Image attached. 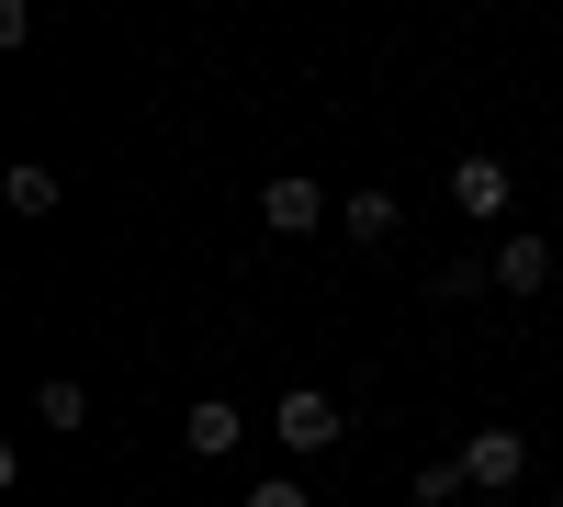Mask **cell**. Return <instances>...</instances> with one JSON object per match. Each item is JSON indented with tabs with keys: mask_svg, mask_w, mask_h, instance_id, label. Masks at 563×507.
Instances as JSON below:
<instances>
[{
	"mask_svg": "<svg viewBox=\"0 0 563 507\" xmlns=\"http://www.w3.org/2000/svg\"><path fill=\"white\" fill-rule=\"evenodd\" d=\"M485 260H496V294H541V283H552V238H530V225H519V238H496Z\"/></svg>",
	"mask_w": 563,
	"mask_h": 507,
	"instance_id": "52a82bcc",
	"label": "cell"
},
{
	"mask_svg": "<svg viewBox=\"0 0 563 507\" xmlns=\"http://www.w3.org/2000/svg\"><path fill=\"white\" fill-rule=\"evenodd\" d=\"M260 225H271V238H316V225H327V180L271 169V180H260Z\"/></svg>",
	"mask_w": 563,
	"mask_h": 507,
	"instance_id": "7a4b0ae2",
	"label": "cell"
},
{
	"mask_svg": "<svg viewBox=\"0 0 563 507\" xmlns=\"http://www.w3.org/2000/svg\"><path fill=\"white\" fill-rule=\"evenodd\" d=\"M519 463H530L519 429H474V440H462V474H474V496H507V485H519Z\"/></svg>",
	"mask_w": 563,
	"mask_h": 507,
	"instance_id": "277c9868",
	"label": "cell"
},
{
	"mask_svg": "<svg viewBox=\"0 0 563 507\" xmlns=\"http://www.w3.org/2000/svg\"><path fill=\"white\" fill-rule=\"evenodd\" d=\"M462 507H507V496H462Z\"/></svg>",
	"mask_w": 563,
	"mask_h": 507,
	"instance_id": "4fadbf2b",
	"label": "cell"
},
{
	"mask_svg": "<svg viewBox=\"0 0 563 507\" xmlns=\"http://www.w3.org/2000/svg\"><path fill=\"white\" fill-rule=\"evenodd\" d=\"M339 238H350V249H395V238H406V203H395V192H350V203H339Z\"/></svg>",
	"mask_w": 563,
	"mask_h": 507,
	"instance_id": "8992f818",
	"label": "cell"
},
{
	"mask_svg": "<svg viewBox=\"0 0 563 507\" xmlns=\"http://www.w3.org/2000/svg\"><path fill=\"white\" fill-rule=\"evenodd\" d=\"M339 429H350V418H339V395H327V384H294V395L271 406V440L294 451V463H327V451H339Z\"/></svg>",
	"mask_w": 563,
	"mask_h": 507,
	"instance_id": "6da1fadb",
	"label": "cell"
},
{
	"mask_svg": "<svg viewBox=\"0 0 563 507\" xmlns=\"http://www.w3.org/2000/svg\"><path fill=\"white\" fill-rule=\"evenodd\" d=\"M249 507H316V496H305L294 474H260V485H249Z\"/></svg>",
	"mask_w": 563,
	"mask_h": 507,
	"instance_id": "7c38bea8",
	"label": "cell"
},
{
	"mask_svg": "<svg viewBox=\"0 0 563 507\" xmlns=\"http://www.w3.org/2000/svg\"><path fill=\"white\" fill-rule=\"evenodd\" d=\"M462 496H474V474H462V451H451V463H417V507H462Z\"/></svg>",
	"mask_w": 563,
	"mask_h": 507,
	"instance_id": "8fae6325",
	"label": "cell"
},
{
	"mask_svg": "<svg viewBox=\"0 0 563 507\" xmlns=\"http://www.w3.org/2000/svg\"><path fill=\"white\" fill-rule=\"evenodd\" d=\"M474 294H496V260H440L429 271V305H474Z\"/></svg>",
	"mask_w": 563,
	"mask_h": 507,
	"instance_id": "9c48e42d",
	"label": "cell"
},
{
	"mask_svg": "<svg viewBox=\"0 0 563 507\" xmlns=\"http://www.w3.org/2000/svg\"><path fill=\"white\" fill-rule=\"evenodd\" d=\"M34 418H45V429H90V384H79V373L34 384Z\"/></svg>",
	"mask_w": 563,
	"mask_h": 507,
	"instance_id": "30bf717a",
	"label": "cell"
},
{
	"mask_svg": "<svg viewBox=\"0 0 563 507\" xmlns=\"http://www.w3.org/2000/svg\"><path fill=\"white\" fill-rule=\"evenodd\" d=\"M0 192H12V214H57V203H68V180L45 169V158H12V169H0Z\"/></svg>",
	"mask_w": 563,
	"mask_h": 507,
	"instance_id": "ba28073f",
	"label": "cell"
},
{
	"mask_svg": "<svg viewBox=\"0 0 563 507\" xmlns=\"http://www.w3.org/2000/svg\"><path fill=\"white\" fill-rule=\"evenodd\" d=\"M552 507H563V496H552Z\"/></svg>",
	"mask_w": 563,
	"mask_h": 507,
	"instance_id": "5bb4252c",
	"label": "cell"
},
{
	"mask_svg": "<svg viewBox=\"0 0 563 507\" xmlns=\"http://www.w3.org/2000/svg\"><path fill=\"white\" fill-rule=\"evenodd\" d=\"M451 203H462V214H507V203H519V169H507L496 147L451 158Z\"/></svg>",
	"mask_w": 563,
	"mask_h": 507,
	"instance_id": "3957f363",
	"label": "cell"
},
{
	"mask_svg": "<svg viewBox=\"0 0 563 507\" xmlns=\"http://www.w3.org/2000/svg\"><path fill=\"white\" fill-rule=\"evenodd\" d=\"M238 440H249V418H238V406H225V395H203L192 418H180V451H192V463H225V451H238Z\"/></svg>",
	"mask_w": 563,
	"mask_h": 507,
	"instance_id": "5b68a950",
	"label": "cell"
}]
</instances>
